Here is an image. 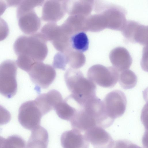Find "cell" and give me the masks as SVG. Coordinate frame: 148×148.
<instances>
[{"mask_svg":"<svg viewBox=\"0 0 148 148\" xmlns=\"http://www.w3.org/2000/svg\"><path fill=\"white\" fill-rule=\"evenodd\" d=\"M66 86L73 98L81 106L96 97V86L93 82L85 77L79 70L68 69L64 75Z\"/></svg>","mask_w":148,"mask_h":148,"instance_id":"obj_1","label":"cell"},{"mask_svg":"<svg viewBox=\"0 0 148 148\" xmlns=\"http://www.w3.org/2000/svg\"><path fill=\"white\" fill-rule=\"evenodd\" d=\"M119 74L118 71L114 67L97 64L89 69L87 76L88 79L99 86L111 88L117 83Z\"/></svg>","mask_w":148,"mask_h":148,"instance_id":"obj_2","label":"cell"},{"mask_svg":"<svg viewBox=\"0 0 148 148\" xmlns=\"http://www.w3.org/2000/svg\"><path fill=\"white\" fill-rule=\"evenodd\" d=\"M42 116L35 101L31 100L21 105L19 109L18 119L24 128L32 130L40 126Z\"/></svg>","mask_w":148,"mask_h":148,"instance_id":"obj_3","label":"cell"},{"mask_svg":"<svg viewBox=\"0 0 148 148\" xmlns=\"http://www.w3.org/2000/svg\"><path fill=\"white\" fill-rule=\"evenodd\" d=\"M17 68L11 63H5L0 66V93L8 98L16 94Z\"/></svg>","mask_w":148,"mask_h":148,"instance_id":"obj_4","label":"cell"},{"mask_svg":"<svg viewBox=\"0 0 148 148\" xmlns=\"http://www.w3.org/2000/svg\"><path fill=\"white\" fill-rule=\"evenodd\" d=\"M28 73L32 82L39 88H48L56 76V72L52 66L41 62L33 64Z\"/></svg>","mask_w":148,"mask_h":148,"instance_id":"obj_5","label":"cell"},{"mask_svg":"<svg viewBox=\"0 0 148 148\" xmlns=\"http://www.w3.org/2000/svg\"><path fill=\"white\" fill-rule=\"evenodd\" d=\"M103 102L106 113L112 119L121 116L125 112L127 99L124 93L120 90L110 92Z\"/></svg>","mask_w":148,"mask_h":148,"instance_id":"obj_6","label":"cell"},{"mask_svg":"<svg viewBox=\"0 0 148 148\" xmlns=\"http://www.w3.org/2000/svg\"><path fill=\"white\" fill-rule=\"evenodd\" d=\"M94 114L86 106L79 108L70 121L72 129L82 132L97 126L96 119Z\"/></svg>","mask_w":148,"mask_h":148,"instance_id":"obj_7","label":"cell"},{"mask_svg":"<svg viewBox=\"0 0 148 148\" xmlns=\"http://www.w3.org/2000/svg\"><path fill=\"white\" fill-rule=\"evenodd\" d=\"M84 135L94 148H109L114 141L109 133L97 126L85 132Z\"/></svg>","mask_w":148,"mask_h":148,"instance_id":"obj_8","label":"cell"},{"mask_svg":"<svg viewBox=\"0 0 148 148\" xmlns=\"http://www.w3.org/2000/svg\"><path fill=\"white\" fill-rule=\"evenodd\" d=\"M60 92L52 89L47 93L38 95L34 100L43 115L54 109L57 105L63 100Z\"/></svg>","mask_w":148,"mask_h":148,"instance_id":"obj_9","label":"cell"},{"mask_svg":"<svg viewBox=\"0 0 148 148\" xmlns=\"http://www.w3.org/2000/svg\"><path fill=\"white\" fill-rule=\"evenodd\" d=\"M63 148H89V143L84 135L74 129L63 132L60 138Z\"/></svg>","mask_w":148,"mask_h":148,"instance_id":"obj_10","label":"cell"},{"mask_svg":"<svg viewBox=\"0 0 148 148\" xmlns=\"http://www.w3.org/2000/svg\"><path fill=\"white\" fill-rule=\"evenodd\" d=\"M78 104L70 95L59 103L54 110L61 119L70 121L79 108L76 107Z\"/></svg>","mask_w":148,"mask_h":148,"instance_id":"obj_11","label":"cell"},{"mask_svg":"<svg viewBox=\"0 0 148 148\" xmlns=\"http://www.w3.org/2000/svg\"><path fill=\"white\" fill-rule=\"evenodd\" d=\"M48 143V132L40 125L32 130L26 148H47Z\"/></svg>","mask_w":148,"mask_h":148,"instance_id":"obj_12","label":"cell"},{"mask_svg":"<svg viewBox=\"0 0 148 148\" xmlns=\"http://www.w3.org/2000/svg\"><path fill=\"white\" fill-rule=\"evenodd\" d=\"M70 44L76 51L82 52L86 51L89 47V40L86 34L81 32L75 33L69 39Z\"/></svg>","mask_w":148,"mask_h":148,"instance_id":"obj_13","label":"cell"},{"mask_svg":"<svg viewBox=\"0 0 148 148\" xmlns=\"http://www.w3.org/2000/svg\"><path fill=\"white\" fill-rule=\"evenodd\" d=\"M118 79L122 87L126 89L133 88L137 82L136 75L133 71L128 69L123 71L119 74Z\"/></svg>","mask_w":148,"mask_h":148,"instance_id":"obj_14","label":"cell"},{"mask_svg":"<svg viewBox=\"0 0 148 148\" xmlns=\"http://www.w3.org/2000/svg\"><path fill=\"white\" fill-rule=\"evenodd\" d=\"M26 142L20 136L13 135L5 138L0 136V148H26Z\"/></svg>","mask_w":148,"mask_h":148,"instance_id":"obj_15","label":"cell"},{"mask_svg":"<svg viewBox=\"0 0 148 148\" xmlns=\"http://www.w3.org/2000/svg\"><path fill=\"white\" fill-rule=\"evenodd\" d=\"M11 115L9 112L0 105V125L6 124L11 119Z\"/></svg>","mask_w":148,"mask_h":148,"instance_id":"obj_16","label":"cell"},{"mask_svg":"<svg viewBox=\"0 0 148 148\" xmlns=\"http://www.w3.org/2000/svg\"><path fill=\"white\" fill-rule=\"evenodd\" d=\"M130 142L125 140L113 141L109 148H128Z\"/></svg>","mask_w":148,"mask_h":148,"instance_id":"obj_17","label":"cell"},{"mask_svg":"<svg viewBox=\"0 0 148 148\" xmlns=\"http://www.w3.org/2000/svg\"><path fill=\"white\" fill-rule=\"evenodd\" d=\"M128 148H143L142 147L137 145H136L132 143L131 142L130 143Z\"/></svg>","mask_w":148,"mask_h":148,"instance_id":"obj_18","label":"cell"}]
</instances>
